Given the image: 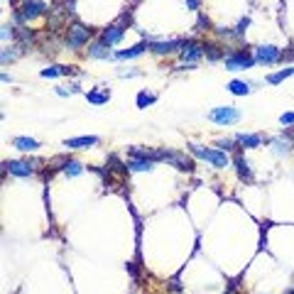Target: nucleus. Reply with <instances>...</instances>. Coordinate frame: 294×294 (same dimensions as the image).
Here are the masks:
<instances>
[{"mask_svg": "<svg viewBox=\"0 0 294 294\" xmlns=\"http://www.w3.org/2000/svg\"><path fill=\"white\" fill-rule=\"evenodd\" d=\"M189 152L199 159H206L208 164H213L216 169H226L231 164L228 152H223V150H206V147H201V145H189Z\"/></svg>", "mask_w": 294, "mask_h": 294, "instance_id": "obj_1", "label": "nucleus"}, {"mask_svg": "<svg viewBox=\"0 0 294 294\" xmlns=\"http://www.w3.org/2000/svg\"><path fill=\"white\" fill-rule=\"evenodd\" d=\"M223 64L228 71H243L255 64V54H250V49H233L228 54H223Z\"/></svg>", "mask_w": 294, "mask_h": 294, "instance_id": "obj_2", "label": "nucleus"}, {"mask_svg": "<svg viewBox=\"0 0 294 294\" xmlns=\"http://www.w3.org/2000/svg\"><path fill=\"white\" fill-rule=\"evenodd\" d=\"M125 22H130V12H122V17L118 22L108 24L103 32H101V42L106 44V47H113V44H118L125 35Z\"/></svg>", "mask_w": 294, "mask_h": 294, "instance_id": "obj_3", "label": "nucleus"}, {"mask_svg": "<svg viewBox=\"0 0 294 294\" xmlns=\"http://www.w3.org/2000/svg\"><path fill=\"white\" fill-rule=\"evenodd\" d=\"M88 39H91V30L84 27L81 22H74L69 30H66V47L69 49H81L84 44H88Z\"/></svg>", "mask_w": 294, "mask_h": 294, "instance_id": "obj_4", "label": "nucleus"}, {"mask_svg": "<svg viewBox=\"0 0 294 294\" xmlns=\"http://www.w3.org/2000/svg\"><path fill=\"white\" fill-rule=\"evenodd\" d=\"M155 159H157V162H169V164H174L177 169H182V172H191V169H194V162L186 157V155H182V152L157 150V152H155Z\"/></svg>", "mask_w": 294, "mask_h": 294, "instance_id": "obj_5", "label": "nucleus"}, {"mask_svg": "<svg viewBox=\"0 0 294 294\" xmlns=\"http://www.w3.org/2000/svg\"><path fill=\"white\" fill-rule=\"evenodd\" d=\"M208 120L216 122V125H233V122L240 120V110L233 108V106H220V108H213L208 113Z\"/></svg>", "mask_w": 294, "mask_h": 294, "instance_id": "obj_6", "label": "nucleus"}, {"mask_svg": "<svg viewBox=\"0 0 294 294\" xmlns=\"http://www.w3.org/2000/svg\"><path fill=\"white\" fill-rule=\"evenodd\" d=\"M206 54V47L204 44H199V42H194V39H189V42H184L182 47V61L184 64H194V61H199L201 57Z\"/></svg>", "mask_w": 294, "mask_h": 294, "instance_id": "obj_7", "label": "nucleus"}, {"mask_svg": "<svg viewBox=\"0 0 294 294\" xmlns=\"http://www.w3.org/2000/svg\"><path fill=\"white\" fill-rule=\"evenodd\" d=\"M280 57L282 49L275 44H262L255 49V61H260V64H275V61H280Z\"/></svg>", "mask_w": 294, "mask_h": 294, "instance_id": "obj_8", "label": "nucleus"}, {"mask_svg": "<svg viewBox=\"0 0 294 294\" xmlns=\"http://www.w3.org/2000/svg\"><path fill=\"white\" fill-rule=\"evenodd\" d=\"M47 10V5L42 3V0H22V5H20V15H22L24 20H35V17H39L42 12Z\"/></svg>", "mask_w": 294, "mask_h": 294, "instance_id": "obj_9", "label": "nucleus"}, {"mask_svg": "<svg viewBox=\"0 0 294 294\" xmlns=\"http://www.w3.org/2000/svg\"><path fill=\"white\" fill-rule=\"evenodd\" d=\"M184 42L182 39H169V42H150V52H155V54H172V52H177V49H182Z\"/></svg>", "mask_w": 294, "mask_h": 294, "instance_id": "obj_10", "label": "nucleus"}, {"mask_svg": "<svg viewBox=\"0 0 294 294\" xmlns=\"http://www.w3.org/2000/svg\"><path fill=\"white\" fill-rule=\"evenodd\" d=\"M3 167L10 172V174H15V177H32V172H35L30 162H17V159H10V162H5Z\"/></svg>", "mask_w": 294, "mask_h": 294, "instance_id": "obj_11", "label": "nucleus"}, {"mask_svg": "<svg viewBox=\"0 0 294 294\" xmlns=\"http://www.w3.org/2000/svg\"><path fill=\"white\" fill-rule=\"evenodd\" d=\"M98 145L96 135H84V137H71V140H64V147L69 150H84V147H93Z\"/></svg>", "mask_w": 294, "mask_h": 294, "instance_id": "obj_12", "label": "nucleus"}, {"mask_svg": "<svg viewBox=\"0 0 294 294\" xmlns=\"http://www.w3.org/2000/svg\"><path fill=\"white\" fill-rule=\"evenodd\" d=\"M145 49H150V42H137V44H135V47H130V49L115 52V54H113V59H133V57H140Z\"/></svg>", "mask_w": 294, "mask_h": 294, "instance_id": "obj_13", "label": "nucleus"}, {"mask_svg": "<svg viewBox=\"0 0 294 294\" xmlns=\"http://www.w3.org/2000/svg\"><path fill=\"white\" fill-rule=\"evenodd\" d=\"M235 142L245 150H255V147L262 145V137L260 135H248V133H238L235 135Z\"/></svg>", "mask_w": 294, "mask_h": 294, "instance_id": "obj_14", "label": "nucleus"}, {"mask_svg": "<svg viewBox=\"0 0 294 294\" xmlns=\"http://www.w3.org/2000/svg\"><path fill=\"white\" fill-rule=\"evenodd\" d=\"M233 164L238 167V174H240V179H245V182H253V172H250V164H248V159H245L243 155H235V157H233Z\"/></svg>", "mask_w": 294, "mask_h": 294, "instance_id": "obj_15", "label": "nucleus"}, {"mask_svg": "<svg viewBox=\"0 0 294 294\" xmlns=\"http://www.w3.org/2000/svg\"><path fill=\"white\" fill-rule=\"evenodd\" d=\"M152 164H155L152 159H133V157H130L125 167H128L130 172H150V169H152Z\"/></svg>", "mask_w": 294, "mask_h": 294, "instance_id": "obj_16", "label": "nucleus"}, {"mask_svg": "<svg viewBox=\"0 0 294 294\" xmlns=\"http://www.w3.org/2000/svg\"><path fill=\"white\" fill-rule=\"evenodd\" d=\"M12 145L17 147V150H22V152H35L37 147H39V142L32 140V137H15V140H12Z\"/></svg>", "mask_w": 294, "mask_h": 294, "instance_id": "obj_17", "label": "nucleus"}, {"mask_svg": "<svg viewBox=\"0 0 294 294\" xmlns=\"http://www.w3.org/2000/svg\"><path fill=\"white\" fill-rule=\"evenodd\" d=\"M226 88L231 91L233 96H248V93H250V84H248V81H238V79H235V81H231Z\"/></svg>", "mask_w": 294, "mask_h": 294, "instance_id": "obj_18", "label": "nucleus"}, {"mask_svg": "<svg viewBox=\"0 0 294 294\" xmlns=\"http://www.w3.org/2000/svg\"><path fill=\"white\" fill-rule=\"evenodd\" d=\"M88 54H91L93 59H108V57H110V54H108V47H106L101 39H98V42H93V44L88 47Z\"/></svg>", "mask_w": 294, "mask_h": 294, "instance_id": "obj_19", "label": "nucleus"}, {"mask_svg": "<svg viewBox=\"0 0 294 294\" xmlns=\"http://www.w3.org/2000/svg\"><path fill=\"white\" fill-rule=\"evenodd\" d=\"M292 74H294V66H287V69H282V71H277V74H270L267 81L270 84H280V81H284V79L292 76Z\"/></svg>", "mask_w": 294, "mask_h": 294, "instance_id": "obj_20", "label": "nucleus"}, {"mask_svg": "<svg viewBox=\"0 0 294 294\" xmlns=\"http://www.w3.org/2000/svg\"><path fill=\"white\" fill-rule=\"evenodd\" d=\"M157 101V96L155 93H147V91H142V93H137V108H147L150 103H155Z\"/></svg>", "mask_w": 294, "mask_h": 294, "instance_id": "obj_21", "label": "nucleus"}, {"mask_svg": "<svg viewBox=\"0 0 294 294\" xmlns=\"http://www.w3.org/2000/svg\"><path fill=\"white\" fill-rule=\"evenodd\" d=\"M64 172H66V177H79V174H81V164H79L76 159H69V162L64 164Z\"/></svg>", "mask_w": 294, "mask_h": 294, "instance_id": "obj_22", "label": "nucleus"}, {"mask_svg": "<svg viewBox=\"0 0 294 294\" xmlns=\"http://www.w3.org/2000/svg\"><path fill=\"white\" fill-rule=\"evenodd\" d=\"M86 98L91 101V103H96V106H101V103H108V93H98V91H91V93H86Z\"/></svg>", "mask_w": 294, "mask_h": 294, "instance_id": "obj_23", "label": "nucleus"}, {"mask_svg": "<svg viewBox=\"0 0 294 294\" xmlns=\"http://www.w3.org/2000/svg\"><path fill=\"white\" fill-rule=\"evenodd\" d=\"M250 27V17H243L240 22H238V27L233 30V37H243L245 35V30Z\"/></svg>", "mask_w": 294, "mask_h": 294, "instance_id": "obj_24", "label": "nucleus"}, {"mask_svg": "<svg viewBox=\"0 0 294 294\" xmlns=\"http://www.w3.org/2000/svg\"><path fill=\"white\" fill-rule=\"evenodd\" d=\"M64 74V66H47V69H42V76L44 79H54V76H59Z\"/></svg>", "mask_w": 294, "mask_h": 294, "instance_id": "obj_25", "label": "nucleus"}, {"mask_svg": "<svg viewBox=\"0 0 294 294\" xmlns=\"http://www.w3.org/2000/svg\"><path fill=\"white\" fill-rule=\"evenodd\" d=\"M216 145H218L223 152H228V150H235V145H238V142H235V140H218Z\"/></svg>", "mask_w": 294, "mask_h": 294, "instance_id": "obj_26", "label": "nucleus"}, {"mask_svg": "<svg viewBox=\"0 0 294 294\" xmlns=\"http://www.w3.org/2000/svg\"><path fill=\"white\" fill-rule=\"evenodd\" d=\"M206 57L211 61H216V59H220V52H218V47H206Z\"/></svg>", "mask_w": 294, "mask_h": 294, "instance_id": "obj_27", "label": "nucleus"}, {"mask_svg": "<svg viewBox=\"0 0 294 294\" xmlns=\"http://www.w3.org/2000/svg\"><path fill=\"white\" fill-rule=\"evenodd\" d=\"M280 122H282V125H294V113H282Z\"/></svg>", "mask_w": 294, "mask_h": 294, "instance_id": "obj_28", "label": "nucleus"}, {"mask_svg": "<svg viewBox=\"0 0 294 294\" xmlns=\"http://www.w3.org/2000/svg\"><path fill=\"white\" fill-rule=\"evenodd\" d=\"M15 57H17V54H15L12 49H3V57H0V59H3V64H8V61H12Z\"/></svg>", "mask_w": 294, "mask_h": 294, "instance_id": "obj_29", "label": "nucleus"}, {"mask_svg": "<svg viewBox=\"0 0 294 294\" xmlns=\"http://www.w3.org/2000/svg\"><path fill=\"white\" fill-rule=\"evenodd\" d=\"M275 150H277V152H287V150H289V142H282V140H275Z\"/></svg>", "mask_w": 294, "mask_h": 294, "instance_id": "obj_30", "label": "nucleus"}, {"mask_svg": "<svg viewBox=\"0 0 294 294\" xmlns=\"http://www.w3.org/2000/svg\"><path fill=\"white\" fill-rule=\"evenodd\" d=\"M8 37H12V27H10V24H5V27H3V39H8Z\"/></svg>", "mask_w": 294, "mask_h": 294, "instance_id": "obj_31", "label": "nucleus"}, {"mask_svg": "<svg viewBox=\"0 0 294 294\" xmlns=\"http://www.w3.org/2000/svg\"><path fill=\"white\" fill-rule=\"evenodd\" d=\"M186 8L189 10H199V0H186Z\"/></svg>", "mask_w": 294, "mask_h": 294, "instance_id": "obj_32", "label": "nucleus"}, {"mask_svg": "<svg viewBox=\"0 0 294 294\" xmlns=\"http://www.w3.org/2000/svg\"><path fill=\"white\" fill-rule=\"evenodd\" d=\"M287 294H294V289H289V292H287Z\"/></svg>", "mask_w": 294, "mask_h": 294, "instance_id": "obj_33", "label": "nucleus"}]
</instances>
